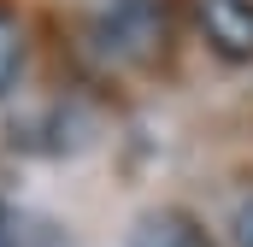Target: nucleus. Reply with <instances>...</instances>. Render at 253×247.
Masks as SVG:
<instances>
[{
    "mask_svg": "<svg viewBox=\"0 0 253 247\" xmlns=\"http://www.w3.org/2000/svg\"><path fill=\"white\" fill-rule=\"evenodd\" d=\"M165 0H100V36L124 59H153L165 47Z\"/></svg>",
    "mask_w": 253,
    "mask_h": 247,
    "instance_id": "1",
    "label": "nucleus"
},
{
    "mask_svg": "<svg viewBox=\"0 0 253 247\" xmlns=\"http://www.w3.org/2000/svg\"><path fill=\"white\" fill-rule=\"evenodd\" d=\"M194 24L218 59L230 65L253 59V0H194Z\"/></svg>",
    "mask_w": 253,
    "mask_h": 247,
    "instance_id": "2",
    "label": "nucleus"
},
{
    "mask_svg": "<svg viewBox=\"0 0 253 247\" xmlns=\"http://www.w3.org/2000/svg\"><path fill=\"white\" fill-rule=\"evenodd\" d=\"M129 247H212V242H206V230L194 224L189 212L159 206V212H147V218L129 230Z\"/></svg>",
    "mask_w": 253,
    "mask_h": 247,
    "instance_id": "3",
    "label": "nucleus"
},
{
    "mask_svg": "<svg viewBox=\"0 0 253 247\" xmlns=\"http://www.w3.org/2000/svg\"><path fill=\"white\" fill-rule=\"evenodd\" d=\"M230 236H236V247H253V194L236 206V218H230Z\"/></svg>",
    "mask_w": 253,
    "mask_h": 247,
    "instance_id": "5",
    "label": "nucleus"
},
{
    "mask_svg": "<svg viewBox=\"0 0 253 247\" xmlns=\"http://www.w3.org/2000/svg\"><path fill=\"white\" fill-rule=\"evenodd\" d=\"M24 77V18L0 6V94H12Z\"/></svg>",
    "mask_w": 253,
    "mask_h": 247,
    "instance_id": "4",
    "label": "nucleus"
}]
</instances>
